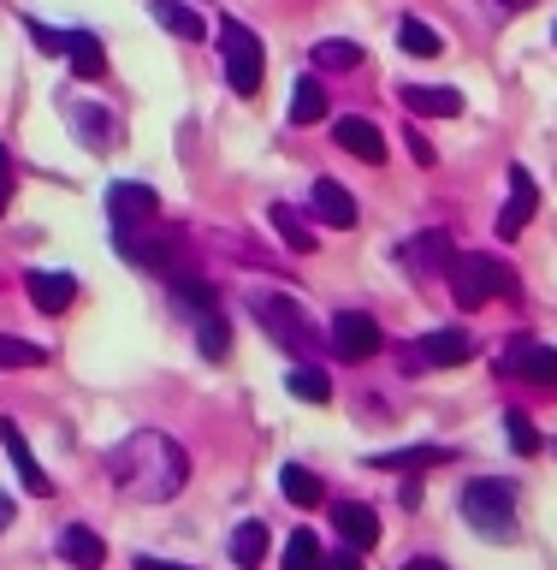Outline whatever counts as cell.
<instances>
[{
  "label": "cell",
  "mask_w": 557,
  "mask_h": 570,
  "mask_svg": "<svg viewBox=\"0 0 557 570\" xmlns=\"http://www.w3.org/2000/svg\"><path fill=\"white\" fill-rule=\"evenodd\" d=\"M285 386H291V399H302V404H327V399H332V381H327L315 363H297Z\"/></svg>",
  "instance_id": "cell-27"
},
{
  "label": "cell",
  "mask_w": 557,
  "mask_h": 570,
  "mask_svg": "<svg viewBox=\"0 0 557 570\" xmlns=\"http://www.w3.org/2000/svg\"><path fill=\"white\" fill-rule=\"evenodd\" d=\"M60 552L78 570H101V559H107V547H101V534L96 529H83V523H71L66 534H60Z\"/></svg>",
  "instance_id": "cell-20"
},
{
  "label": "cell",
  "mask_w": 557,
  "mask_h": 570,
  "mask_svg": "<svg viewBox=\"0 0 557 570\" xmlns=\"http://www.w3.org/2000/svg\"><path fill=\"white\" fill-rule=\"evenodd\" d=\"M137 570H178V564H155V559H142Z\"/></svg>",
  "instance_id": "cell-39"
},
{
  "label": "cell",
  "mask_w": 557,
  "mask_h": 570,
  "mask_svg": "<svg viewBox=\"0 0 557 570\" xmlns=\"http://www.w3.org/2000/svg\"><path fill=\"white\" fill-rule=\"evenodd\" d=\"M315 66L320 71H356L362 66V48L345 42V36H332V42H315Z\"/></svg>",
  "instance_id": "cell-28"
},
{
  "label": "cell",
  "mask_w": 557,
  "mask_h": 570,
  "mask_svg": "<svg viewBox=\"0 0 557 570\" xmlns=\"http://www.w3.org/2000/svg\"><path fill=\"white\" fill-rule=\"evenodd\" d=\"M12 203V167H7V155H0V214H7Z\"/></svg>",
  "instance_id": "cell-36"
},
{
  "label": "cell",
  "mask_w": 557,
  "mask_h": 570,
  "mask_svg": "<svg viewBox=\"0 0 557 570\" xmlns=\"http://www.w3.org/2000/svg\"><path fill=\"white\" fill-rule=\"evenodd\" d=\"M66 60H71V78H78V83H89V78H101V71H107V53H101V42L89 30L66 36Z\"/></svg>",
  "instance_id": "cell-19"
},
{
  "label": "cell",
  "mask_w": 557,
  "mask_h": 570,
  "mask_svg": "<svg viewBox=\"0 0 557 570\" xmlns=\"http://www.w3.org/2000/svg\"><path fill=\"white\" fill-rule=\"evenodd\" d=\"M107 475H113V488L131 493V499H172L190 481V458L178 440L142 428V434L119 440L113 452H107Z\"/></svg>",
  "instance_id": "cell-1"
},
{
  "label": "cell",
  "mask_w": 557,
  "mask_h": 570,
  "mask_svg": "<svg viewBox=\"0 0 557 570\" xmlns=\"http://www.w3.org/2000/svg\"><path fill=\"white\" fill-rule=\"evenodd\" d=\"M155 190L149 185H131V178H119L113 190H107V214H113V226H137V220H155Z\"/></svg>",
  "instance_id": "cell-13"
},
{
  "label": "cell",
  "mask_w": 557,
  "mask_h": 570,
  "mask_svg": "<svg viewBox=\"0 0 557 570\" xmlns=\"http://www.w3.org/2000/svg\"><path fill=\"white\" fill-rule=\"evenodd\" d=\"M0 445H7V458H12V470H18V481H24V493H36V499H48V493H53V481L42 475V463L30 458V445H24V434H18L12 422H0Z\"/></svg>",
  "instance_id": "cell-15"
},
{
  "label": "cell",
  "mask_w": 557,
  "mask_h": 570,
  "mask_svg": "<svg viewBox=\"0 0 557 570\" xmlns=\"http://www.w3.org/2000/svg\"><path fill=\"white\" fill-rule=\"evenodd\" d=\"M498 368L516 374V381H540V386H551V381H557V351L523 333V338H510V351H505V363H498Z\"/></svg>",
  "instance_id": "cell-8"
},
{
  "label": "cell",
  "mask_w": 557,
  "mask_h": 570,
  "mask_svg": "<svg viewBox=\"0 0 557 570\" xmlns=\"http://www.w3.org/2000/svg\"><path fill=\"white\" fill-rule=\"evenodd\" d=\"M267 226H273L279 238H285V249H297V256H309V249L320 244L315 232L302 226V214H297V208H285V203H273V208H267Z\"/></svg>",
  "instance_id": "cell-21"
},
{
  "label": "cell",
  "mask_w": 557,
  "mask_h": 570,
  "mask_svg": "<svg viewBox=\"0 0 557 570\" xmlns=\"http://www.w3.org/2000/svg\"><path fill=\"white\" fill-rule=\"evenodd\" d=\"M505 434H510V445H516L523 458L540 452V434H534V422L523 416V410H505Z\"/></svg>",
  "instance_id": "cell-32"
},
{
  "label": "cell",
  "mask_w": 557,
  "mask_h": 570,
  "mask_svg": "<svg viewBox=\"0 0 557 570\" xmlns=\"http://www.w3.org/2000/svg\"><path fill=\"white\" fill-rule=\"evenodd\" d=\"M439 463H451L445 445H404V452H374L368 470H439Z\"/></svg>",
  "instance_id": "cell-18"
},
{
  "label": "cell",
  "mask_w": 557,
  "mask_h": 570,
  "mask_svg": "<svg viewBox=\"0 0 557 570\" xmlns=\"http://www.w3.org/2000/svg\"><path fill=\"white\" fill-rule=\"evenodd\" d=\"M457 505H462V523H469L480 541H516V493L505 481H469Z\"/></svg>",
  "instance_id": "cell-3"
},
{
  "label": "cell",
  "mask_w": 557,
  "mask_h": 570,
  "mask_svg": "<svg viewBox=\"0 0 557 570\" xmlns=\"http://www.w3.org/2000/svg\"><path fill=\"white\" fill-rule=\"evenodd\" d=\"M249 309H256V321H261L267 333H273V345H285L291 356H302V363L327 351V333H320L291 297H279V292H249Z\"/></svg>",
  "instance_id": "cell-2"
},
{
  "label": "cell",
  "mask_w": 557,
  "mask_h": 570,
  "mask_svg": "<svg viewBox=\"0 0 557 570\" xmlns=\"http://www.w3.org/2000/svg\"><path fill=\"white\" fill-rule=\"evenodd\" d=\"M534 208H540L534 173H528V167H510V203H505V214H498V238H516V232L534 220Z\"/></svg>",
  "instance_id": "cell-12"
},
{
  "label": "cell",
  "mask_w": 557,
  "mask_h": 570,
  "mask_svg": "<svg viewBox=\"0 0 557 570\" xmlns=\"http://www.w3.org/2000/svg\"><path fill=\"white\" fill-rule=\"evenodd\" d=\"M332 137H338V149L356 155V160H368V167H380L386 160V137H380V125L362 119V114H345L332 125Z\"/></svg>",
  "instance_id": "cell-10"
},
{
  "label": "cell",
  "mask_w": 557,
  "mask_h": 570,
  "mask_svg": "<svg viewBox=\"0 0 557 570\" xmlns=\"http://www.w3.org/2000/svg\"><path fill=\"white\" fill-rule=\"evenodd\" d=\"M7 523H12V499L0 493V529H7Z\"/></svg>",
  "instance_id": "cell-38"
},
{
  "label": "cell",
  "mask_w": 557,
  "mask_h": 570,
  "mask_svg": "<svg viewBox=\"0 0 557 570\" xmlns=\"http://www.w3.org/2000/svg\"><path fill=\"white\" fill-rule=\"evenodd\" d=\"M279 488H285V499H291V505H302V511H315L320 499H327V488H320V481L302 470V463H285V470H279Z\"/></svg>",
  "instance_id": "cell-22"
},
{
  "label": "cell",
  "mask_w": 557,
  "mask_h": 570,
  "mask_svg": "<svg viewBox=\"0 0 557 570\" xmlns=\"http://www.w3.org/2000/svg\"><path fill=\"white\" fill-rule=\"evenodd\" d=\"M475 356V333H462V327H434L421 338L416 351H409V363H427V368H457V363H469Z\"/></svg>",
  "instance_id": "cell-9"
},
{
  "label": "cell",
  "mask_w": 557,
  "mask_h": 570,
  "mask_svg": "<svg viewBox=\"0 0 557 570\" xmlns=\"http://www.w3.org/2000/svg\"><path fill=\"white\" fill-rule=\"evenodd\" d=\"M505 7H534V0H505Z\"/></svg>",
  "instance_id": "cell-40"
},
{
  "label": "cell",
  "mask_w": 557,
  "mask_h": 570,
  "mask_svg": "<svg viewBox=\"0 0 557 570\" xmlns=\"http://www.w3.org/2000/svg\"><path fill=\"white\" fill-rule=\"evenodd\" d=\"M220 60H226V78H231V96H261V78H267V53H261V36L226 18L220 24Z\"/></svg>",
  "instance_id": "cell-5"
},
{
  "label": "cell",
  "mask_w": 557,
  "mask_h": 570,
  "mask_svg": "<svg viewBox=\"0 0 557 570\" xmlns=\"http://www.w3.org/2000/svg\"><path fill=\"white\" fill-rule=\"evenodd\" d=\"M66 114H71V125H78L83 137H96V149H113V142H119V125L107 114H96V107H89V114H83V107H66Z\"/></svg>",
  "instance_id": "cell-30"
},
{
  "label": "cell",
  "mask_w": 557,
  "mask_h": 570,
  "mask_svg": "<svg viewBox=\"0 0 557 570\" xmlns=\"http://www.w3.org/2000/svg\"><path fill=\"white\" fill-rule=\"evenodd\" d=\"M149 7H155V18H160V24H167L172 36H185V42H202V18H196L190 7H178V0H149Z\"/></svg>",
  "instance_id": "cell-26"
},
{
  "label": "cell",
  "mask_w": 557,
  "mask_h": 570,
  "mask_svg": "<svg viewBox=\"0 0 557 570\" xmlns=\"http://www.w3.org/2000/svg\"><path fill=\"white\" fill-rule=\"evenodd\" d=\"M231 559H238V570H256L267 559V523H238V534H231Z\"/></svg>",
  "instance_id": "cell-25"
},
{
  "label": "cell",
  "mask_w": 557,
  "mask_h": 570,
  "mask_svg": "<svg viewBox=\"0 0 557 570\" xmlns=\"http://www.w3.org/2000/svg\"><path fill=\"white\" fill-rule=\"evenodd\" d=\"M66 36L71 30H48V24H36V18H30V42L42 48V53H66Z\"/></svg>",
  "instance_id": "cell-33"
},
{
  "label": "cell",
  "mask_w": 557,
  "mask_h": 570,
  "mask_svg": "<svg viewBox=\"0 0 557 570\" xmlns=\"http://www.w3.org/2000/svg\"><path fill=\"white\" fill-rule=\"evenodd\" d=\"M409 155H416V167H434V160H439V149L421 131H409Z\"/></svg>",
  "instance_id": "cell-34"
},
{
  "label": "cell",
  "mask_w": 557,
  "mask_h": 570,
  "mask_svg": "<svg viewBox=\"0 0 557 570\" xmlns=\"http://www.w3.org/2000/svg\"><path fill=\"white\" fill-rule=\"evenodd\" d=\"M36 363H48V351H42V345H30V338L0 333V368H36Z\"/></svg>",
  "instance_id": "cell-31"
},
{
  "label": "cell",
  "mask_w": 557,
  "mask_h": 570,
  "mask_svg": "<svg viewBox=\"0 0 557 570\" xmlns=\"http://www.w3.org/2000/svg\"><path fill=\"white\" fill-rule=\"evenodd\" d=\"M398 42H404V53H416V60H439V53H445V36L434 24H421V18H404Z\"/></svg>",
  "instance_id": "cell-23"
},
{
  "label": "cell",
  "mask_w": 557,
  "mask_h": 570,
  "mask_svg": "<svg viewBox=\"0 0 557 570\" xmlns=\"http://www.w3.org/2000/svg\"><path fill=\"white\" fill-rule=\"evenodd\" d=\"M309 208H315V220L332 226V232H350V226H356V196L338 185V178H315Z\"/></svg>",
  "instance_id": "cell-11"
},
{
  "label": "cell",
  "mask_w": 557,
  "mask_h": 570,
  "mask_svg": "<svg viewBox=\"0 0 557 570\" xmlns=\"http://www.w3.org/2000/svg\"><path fill=\"white\" fill-rule=\"evenodd\" d=\"M327 119V89H320L315 78H297L291 89V125H320Z\"/></svg>",
  "instance_id": "cell-24"
},
{
  "label": "cell",
  "mask_w": 557,
  "mask_h": 570,
  "mask_svg": "<svg viewBox=\"0 0 557 570\" xmlns=\"http://www.w3.org/2000/svg\"><path fill=\"white\" fill-rule=\"evenodd\" d=\"M327 345L345 356V363H368L374 351H380V321L362 315V309H345V315H332V327H327Z\"/></svg>",
  "instance_id": "cell-6"
},
{
  "label": "cell",
  "mask_w": 557,
  "mask_h": 570,
  "mask_svg": "<svg viewBox=\"0 0 557 570\" xmlns=\"http://www.w3.org/2000/svg\"><path fill=\"white\" fill-rule=\"evenodd\" d=\"M279 570H320V541H315V529H297L291 541H285Z\"/></svg>",
  "instance_id": "cell-29"
},
{
  "label": "cell",
  "mask_w": 557,
  "mask_h": 570,
  "mask_svg": "<svg viewBox=\"0 0 557 570\" xmlns=\"http://www.w3.org/2000/svg\"><path fill=\"white\" fill-rule=\"evenodd\" d=\"M398 262L409 267L416 279H427V274H451V262H457V244H451V232H416L404 249H398Z\"/></svg>",
  "instance_id": "cell-7"
},
{
  "label": "cell",
  "mask_w": 557,
  "mask_h": 570,
  "mask_svg": "<svg viewBox=\"0 0 557 570\" xmlns=\"http://www.w3.org/2000/svg\"><path fill=\"white\" fill-rule=\"evenodd\" d=\"M404 570H451V564H445V559H409Z\"/></svg>",
  "instance_id": "cell-37"
},
{
  "label": "cell",
  "mask_w": 557,
  "mask_h": 570,
  "mask_svg": "<svg viewBox=\"0 0 557 570\" xmlns=\"http://www.w3.org/2000/svg\"><path fill=\"white\" fill-rule=\"evenodd\" d=\"M551 36H557V30H551Z\"/></svg>",
  "instance_id": "cell-41"
},
{
  "label": "cell",
  "mask_w": 557,
  "mask_h": 570,
  "mask_svg": "<svg viewBox=\"0 0 557 570\" xmlns=\"http://www.w3.org/2000/svg\"><path fill=\"white\" fill-rule=\"evenodd\" d=\"M24 285H30V303L42 315H66L71 297H78V279H71V274H30Z\"/></svg>",
  "instance_id": "cell-17"
},
{
  "label": "cell",
  "mask_w": 557,
  "mask_h": 570,
  "mask_svg": "<svg viewBox=\"0 0 557 570\" xmlns=\"http://www.w3.org/2000/svg\"><path fill=\"white\" fill-rule=\"evenodd\" d=\"M445 279H451L457 309H487L493 297H510L516 292V274L498 256H457Z\"/></svg>",
  "instance_id": "cell-4"
},
{
  "label": "cell",
  "mask_w": 557,
  "mask_h": 570,
  "mask_svg": "<svg viewBox=\"0 0 557 570\" xmlns=\"http://www.w3.org/2000/svg\"><path fill=\"white\" fill-rule=\"evenodd\" d=\"M332 523H338V534L362 552V547H374L380 541V517H374V505H356V499H345V505H332Z\"/></svg>",
  "instance_id": "cell-16"
},
{
  "label": "cell",
  "mask_w": 557,
  "mask_h": 570,
  "mask_svg": "<svg viewBox=\"0 0 557 570\" xmlns=\"http://www.w3.org/2000/svg\"><path fill=\"white\" fill-rule=\"evenodd\" d=\"M320 570H362V559H356V547H350V552H332V559H320Z\"/></svg>",
  "instance_id": "cell-35"
},
{
  "label": "cell",
  "mask_w": 557,
  "mask_h": 570,
  "mask_svg": "<svg viewBox=\"0 0 557 570\" xmlns=\"http://www.w3.org/2000/svg\"><path fill=\"white\" fill-rule=\"evenodd\" d=\"M398 96H404L409 114H421V119H457L462 114V96L445 89V83H409V89H398Z\"/></svg>",
  "instance_id": "cell-14"
}]
</instances>
